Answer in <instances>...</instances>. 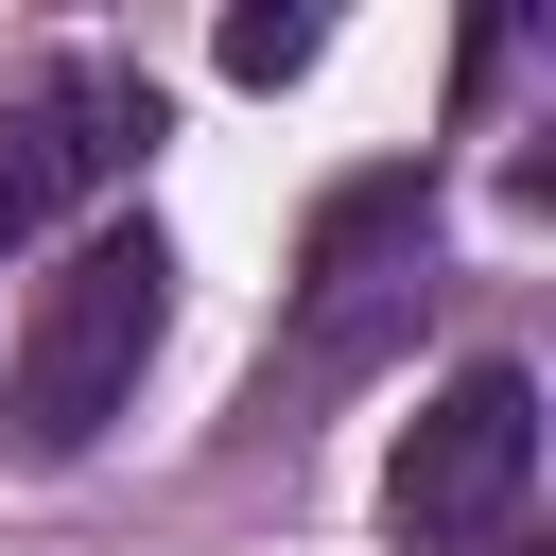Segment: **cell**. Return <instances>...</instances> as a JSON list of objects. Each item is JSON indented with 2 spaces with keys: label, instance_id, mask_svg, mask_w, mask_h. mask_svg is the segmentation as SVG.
<instances>
[{
  "label": "cell",
  "instance_id": "4",
  "mask_svg": "<svg viewBox=\"0 0 556 556\" xmlns=\"http://www.w3.org/2000/svg\"><path fill=\"white\" fill-rule=\"evenodd\" d=\"M35 122H52L70 191H87V174H122V156H156V87H139V70H70V87L35 104Z\"/></svg>",
  "mask_w": 556,
  "mask_h": 556
},
{
  "label": "cell",
  "instance_id": "2",
  "mask_svg": "<svg viewBox=\"0 0 556 556\" xmlns=\"http://www.w3.org/2000/svg\"><path fill=\"white\" fill-rule=\"evenodd\" d=\"M521 486H539V382H521V365H452V382L400 417L382 521H400V556H469V539L521 521Z\"/></svg>",
  "mask_w": 556,
  "mask_h": 556
},
{
  "label": "cell",
  "instance_id": "6",
  "mask_svg": "<svg viewBox=\"0 0 556 556\" xmlns=\"http://www.w3.org/2000/svg\"><path fill=\"white\" fill-rule=\"evenodd\" d=\"M226 70H243V87H295V70H313V17H295V0H243V17H226Z\"/></svg>",
  "mask_w": 556,
  "mask_h": 556
},
{
  "label": "cell",
  "instance_id": "1",
  "mask_svg": "<svg viewBox=\"0 0 556 556\" xmlns=\"http://www.w3.org/2000/svg\"><path fill=\"white\" fill-rule=\"evenodd\" d=\"M156 313H174V243H156V226H87V243L35 278V330H17V400H0V434H17L35 469L104 452V417H122L139 365H156Z\"/></svg>",
  "mask_w": 556,
  "mask_h": 556
},
{
  "label": "cell",
  "instance_id": "3",
  "mask_svg": "<svg viewBox=\"0 0 556 556\" xmlns=\"http://www.w3.org/2000/svg\"><path fill=\"white\" fill-rule=\"evenodd\" d=\"M417 226H434V191H417V174H348V191L313 208V243H295V278H313V313H330V348L365 330V295H382V261L417 278Z\"/></svg>",
  "mask_w": 556,
  "mask_h": 556
},
{
  "label": "cell",
  "instance_id": "5",
  "mask_svg": "<svg viewBox=\"0 0 556 556\" xmlns=\"http://www.w3.org/2000/svg\"><path fill=\"white\" fill-rule=\"evenodd\" d=\"M70 208V156H52V122H0V243H35Z\"/></svg>",
  "mask_w": 556,
  "mask_h": 556
}]
</instances>
